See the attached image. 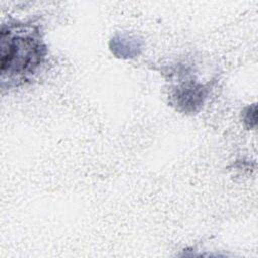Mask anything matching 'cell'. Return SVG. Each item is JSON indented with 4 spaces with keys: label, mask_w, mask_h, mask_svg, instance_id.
<instances>
[{
    "label": "cell",
    "mask_w": 258,
    "mask_h": 258,
    "mask_svg": "<svg viewBox=\"0 0 258 258\" xmlns=\"http://www.w3.org/2000/svg\"><path fill=\"white\" fill-rule=\"evenodd\" d=\"M47 53L39 27L32 23L3 24L0 31L1 87L19 86L42 64Z\"/></svg>",
    "instance_id": "1"
},
{
    "label": "cell",
    "mask_w": 258,
    "mask_h": 258,
    "mask_svg": "<svg viewBox=\"0 0 258 258\" xmlns=\"http://www.w3.org/2000/svg\"><path fill=\"white\" fill-rule=\"evenodd\" d=\"M205 97L206 88L203 85H195L192 83L178 87L173 96L177 107L185 112L195 111L196 107L203 104Z\"/></svg>",
    "instance_id": "2"
}]
</instances>
